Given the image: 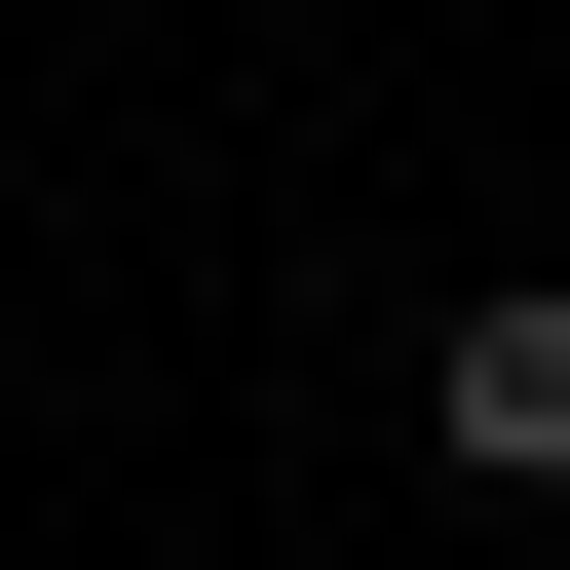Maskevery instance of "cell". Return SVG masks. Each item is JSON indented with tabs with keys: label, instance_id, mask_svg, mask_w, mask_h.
<instances>
[{
	"label": "cell",
	"instance_id": "1",
	"mask_svg": "<svg viewBox=\"0 0 570 570\" xmlns=\"http://www.w3.org/2000/svg\"><path fill=\"white\" fill-rule=\"evenodd\" d=\"M419 456H456V494H570V266H456V343H419Z\"/></svg>",
	"mask_w": 570,
	"mask_h": 570
}]
</instances>
